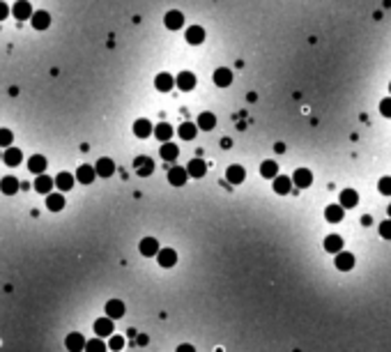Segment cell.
<instances>
[{"mask_svg": "<svg viewBox=\"0 0 391 352\" xmlns=\"http://www.w3.org/2000/svg\"><path fill=\"white\" fill-rule=\"evenodd\" d=\"M152 129L154 127L150 125V120H145V118H140V120L133 122V133H136L138 138H147V136L152 133Z\"/></svg>", "mask_w": 391, "mask_h": 352, "instance_id": "44dd1931", "label": "cell"}, {"mask_svg": "<svg viewBox=\"0 0 391 352\" xmlns=\"http://www.w3.org/2000/svg\"><path fill=\"white\" fill-rule=\"evenodd\" d=\"M292 189V179L290 177H285V175H276L274 177V191L281 193V196H288Z\"/></svg>", "mask_w": 391, "mask_h": 352, "instance_id": "d4e9b609", "label": "cell"}, {"mask_svg": "<svg viewBox=\"0 0 391 352\" xmlns=\"http://www.w3.org/2000/svg\"><path fill=\"white\" fill-rule=\"evenodd\" d=\"M325 219L329 223H338V221H343V207L341 205H329L325 210Z\"/></svg>", "mask_w": 391, "mask_h": 352, "instance_id": "d590c367", "label": "cell"}, {"mask_svg": "<svg viewBox=\"0 0 391 352\" xmlns=\"http://www.w3.org/2000/svg\"><path fill=\"white\" fill-rule=\"evenodd\" d=\"M28 171L35 175H42L46 171V159H44L42 154H33V157L28 159Z\"/></svg>", "mask_w": 391, "mask_h": 352, "instance_id": "d6986e66", "label": "cell"}, {"mask_svg": "<svg viewBox=\"0 0 391 352\" xmlns=\"http://www.w3.org/2000/svg\"><path fill=\"white\" fill-rule=\"evenodd\" d=\"M186 177H189V173H186V168H182V166H173L171 171H168V182H171L173 186L186 184Z\"/></svg>", "mask_w": 391, "mask_h": 352, "instance_id": "5b68a950", "label": "cell"}, {"mask_svg": "<svg viewBox=\"0 0 391 352\" xmlns=\"http://www.w3.org/2000/svg\"><path fill=\"white\" fill-rule=\"evenodd\" d=\"M175 86L182 90V92H189V90H193L196 88V76H193L191 72H182L177 74V79H175Z\"/></svg>", "mask_w": 391, "mask_h": 352, "instance_id": "8992f818", "label": "cell"}, {"mask_svg": "<svg viewBox=\"0 0 391 352\" xmlns=\"http://www.w3.org/2000/svg\"><path fill=\"white\" fill-rule=\"evenodd\" d=\"M152 133L161 140V143H171V138H173V127L168 125V122H159V125H157V127L152 129Z\"/></svg>", "mask_w": 391, "mask_h": 352, "instance_id": "ffe728a7", "label": "cell"}, {"mask_svg": "<svg viewBox=\"0 0 391 352\" xmlns=\"http://www.w3.org/2000/svg\"><path fill=\"white\" fill-rule=\"evenodd\" d=\"M389 217H391V205H389Z\"/></svg>", "mask_w": 391, "mask_h": 352, "instance_id": "7dc6e473", "label": "cell"}, {"mask_svg": "<svg viewBox=\"0 0 391 352\" xmlns=\"http://www.w3.org/2000/svg\"><path fill=\"white\" fill-rule=\"evenodd\" d=\"M94 173H97V177H111V175L115 173V164H113V159L101 157V159L94 164Z\"/></svg>", "mask_w": 391, "mask_h": 352, "instance_id": "7a4b0ae2", "label": "cell"}, {"mask_svg": "<svg viewBox=\"0 0 391 352\" xmlns=\"http://www.w3.org/2000/svg\"><path fill=\"white\" fill-rule=\"evenodd\" d=\"M198 127L203 129V132H212L214 127H217V118H214V113H210V111L200 113L198 115Z\"/></svg>", "mask_w": 391, "mask_h": 352, "instance_id": "4dcf8cb0", "label": "cell"}, {"mask_svg": "<svg viewBox=\"0 0 391 352\" xmlns=\"http://www.w3.org/2000/svg\"><path fill=\"white\" fill-rule=\"evenodd\" d=\"M122 346H125V339H122V336H113V334H111L108 348H111V350H122Z\"/></svg>", "mask_w": 391, "mask_h": 352, "instance_id": "ab89813d", "label": "cell"}, {"mask_svg": "<svg viewBox=\"0 0 391 352\" xmlns=\"http://www.w3.org/2000/svg\"><path fill=\"white\" fill-rule=\"evenodd\" d=\"M186 42L193 44V46H196V44H203V42H205V30H203L200 26L186 28Z\"/></svg>", "mask_w": 391, "mask_h": 352, "instance_id": "603a6c76", "label": "cell"}, {"mask_svg": "<svg viewBox=\"0 0 391 352\" xmlns=\"http://www.w3.org/2000/svg\"><path fill=\"white\" fill-rule=\"evenodd\" d=\"M46 207L51 212H60V210L65 207V196H60V193H46Z\"/></svg>", "mask_w": 391, "mask_h": 352, "instance_id": "d6a6232c", "label": "cell"}, {"mask_svg": "<svg viewBox=\"0 0 391 352\" xmlns=\"http://www.w3.org/2000/svg\"><path fill=\"white\" fill-rule=\"evenodd\" d=\"M113 320L108 318H99V320H94V325H92V329H94V334H97V336H101V339H104V336H111L113 334Z\"/></svg>", "mask_w": 391, "mask_h": 352, "instance_id": "277c9868", "label": "cell"}, {"mask_svg": "<svg viewBox=\"0 0 391 352\" xmlns=\"http://www.w3.org/2000/svg\"><path fill=\"white\" fill-rule=\"evenodd\" d=\"M51 189H53V177H48V175H37V179H35V191L40 193H51Z\"/></svg>", "mask_w": 391, "mask_h": 352, "instance_id": "83f0119b", "label": "cell"}, {"mask_svg": "<svg viewBox=\"0 0 391 352\" xmlns=\"http://www.w3.org/2000/svg\"><path fill=\"white\" fill-rule=\"evenodd\" d=\"M133 168H136V173H138L140 177H147V175H152L154 164H152V159H147V157H138V159L133 161Z\"/></svg>", "mask_w": 391, "mask_h": 352, "instance_id": "ac0fdd59", "label": "cell"}, {"mask_svg": "<svg viewBox=\"0 0 391 352\" xmlns=\"http://www.w3.org/2000/svg\"><path fill=\"white\" fill-rule=\"evenodd\" d=\"M164 23H166L168 30H179V28L184 26V14L179 12V9H171V12L166 14Z\"/></svg>", "mask_w": 391, "mask_h": 352, "instance_id": "3957f363", "label": "cell"}, {"mask_svg": "<svg viewBox=\"0 0 391 352\" xmlns=\"http://www.w3.org/2000/svg\"><path fill=\"white\" fill-rule=\"evenodd\" d=\"M161 159H166V161H175L179 157V147L175 145V143H161Z\"/></svg>", "mask_w": 391, "mask_h": 352, "instance_id": "4316f807", "label": "cell"}, {"mask_svg": "<svg viewBox=\"0 0 391 352\" xmlns=\"http://www.w3.org/2000/svg\"><path fill=\"white\" fill-rule=\"evenodd\" d=\"M53 186H58L60 191H69L74 186V175L72 173H60L58 177L53 179Z\"/></svg>", "mask_w": 391, "mask_h": 352, "instance_id": "836d02e7", "label": "cell"}, {"mask_svg": "<svg viewBox=\"0 0 391 352\" xmlns=\"http://www.w3.org/2000/svg\"><path fill=\"white\" fill-rule=\"evenodd\" d=\"M14 140V133L9 129H0V147H9Z\"/></svg>", "mask_w": 391, "mask_h": 352, "instance_id": "74e56055", "label": "cell"}, {"mask_svg": "<svg viewBox=\"0 0 391 352\" xmlns=\"http://www.w3.org/2000/svg\"><path fill=\"white\" fill-rule=\"evenodd\" d=\"M9 12H12L19 21H26V19H30V16H33V7H30V2H26V0H19V2H16V5H14Z\"/></svg>", "mask_w": 391, "mask_h": 352, "instance_id": "4fadbf2b", "label": "cell"}, {"mask_svg": "<svg viewBox=\"0 0 391 352\" xmlns=\"http://www.w3.org/2000/svg\"><path fill=\"white\" fill-rule=\"evenodd\" d=\"M380 235H382L385 239H391V219L380 223Z\"/></svg>", "mask_w": 391, "mask_h": 352, "instance_id": "b9f144b4", "label": "cell"}, {"mask_svg": "<svg viewBox=\"0 0 391 352\" xmlns=\"http://www.w3.org/2000/svg\"><path fill=\"white\" fill-rule=\"evenodd\" d=\"M21 159H23V154H21V150H19V147H12V145L7 147L5 154H2V161H5L7 166H19Z\"/></svg>", "mask_w": 391, "mask_h": 352, "instance_id": "cb8c5ba5", "label": "cell"}, {"mask_svg": "<svg viewBox=\"0 0 391 352\" xmlns=\"http://www.w3.org/2000/svg\"><path fill=\"white\" fill-rule=\"evenodd\" d=\"M94 175H97L94 173V166H87V164H83V166L76 171V179H79L81 184H90L94 179Z\"/></svg>", "mask_w": 391, "mask_h": 352, "instance_id": "f1b7e54d", "label": "cell"}, {"mask_svg": "<svg viewBox=\"0 0 391 352\" xmlns=\"http://www.w3.org/2000/svg\"><path fill=\"white\" fill-rule=\"evenodd\" d=\"M65 346L69 352H81V350H86V339H83V334L74 332L65 339Z\"/></svg>", "mask_w": 391, "mask_h": 352, "instance_id": "ba28073f", "label": "cell"}, {"mask_svg": "<svg viewBox=\"0 0 391 352\" xmlns=\"http://www.w3.org/2000/svg\"><path fill=\"white\" fill-rule=\"evenodd\" d=\"M7 16H9V7H7L5 2H0V21L7 19Z\"/></svg>", "mask_w": 391, "mask_h": 352, "instance_id": "7bdbcfd3", "label": "cell"}, {"mask_svg": "<svg viewBox=\"0 0 391 352\" xmlns=\"http://www.w3.org/2000/svg\"><path fill=\"white\" fill-rule=\"evenodd\" d=\"M359 203V196L354 189H345V191H341V207L343 210H350V207H354Z\"/></svg>", "mask_w": 391, "mask_h": 352, "instance_id": "484cf974", "label": "cell"}, {"mask_svg": "<svg viewBox=\"0 0 391 352\" xmlns=\"http://www.w3.org/2000/svg\"><path fill=\"white\" fill-rule=\"evenodd\" d=\"M177 352H193V348H191V346H179Z\"/></svg>", "mask_w": 391, "mask_h": 352, "instance_id": "ee69618b", "label": "cell"}, {"mask_svg": "<svg viewBox=\"0 0 391 352\" xmlns=\"http://www.w3.org/2000/svg\"><path fill=\"white\" fill-rule=\"evenodd\" d=\"M214 86H219V88H228L232 83V72L228 69V67H219L217 72H214Z\"/></svg>", "mask_w": 391, "mask_h": 352, "instance_id": "9a60e30c", "label": "cell"}, {"mask_svg": "<svg viewBox=\"0 0 391 352\" xmlns=\"http://www.w3.org/2000/svg\"><path fill=\"white\" fill-rule=\"evenodd\" d=\"M389 90H391V86H389Z\"/></svg>", "mask_w": 391, "mask_h": 352, "instance_id": "681fc988", "label": "cell"}, {"mask_svg": "<svg viewBox=\"0 0 391 352\" xmlns=\"http://www.w3.org/2000/svg\"><path fill=\"white\" fill-rule=\"evenodd\" d=\"M336 269H341V272H350L352 267H354V256L348 251H338L336 253Z\"/></svg>", "mask_w": 391, "mask_h": 352, "instance_id": "52a82bcc", "label": "cell"}, {"mask_svg": "<svg viewBox=\"0 0 391 352\" xmlns=\"http://www.w3.org/2000/svg\"><path fill=\"white\" fill-rule=\"evenodd\" d=\"M221 145H223V147H230V138H221Z\"/></svg>", "mask_w": 391, "mask_h": 352, "instance_id": "bcb514c9", "label": "cell"}, {"mask_svg": "<svg viewBox=\"0 0 391 352\" xmlns=\"http://www.w3.org/2000/svg\"><path fill=\"white\" fill-rule=\"evenodd\" d=\"M380 113L385 115V118H391V97L380 101Z\"/></svg>", "mask_w": 391, "mask_h": 352, "instance_id": "60d3db41", "label": "cell"}, {"mask_svg": "<svg viewBox=\"0 0 391 352\" xmlns=\"http://www.w3.org/2000/svg\"><path fill=\"white\" fill-rule=\"evenodd\" d=\"M0 159H2V154H0Z\"/></svg>", "mask_w": 391, "mask_h": 352, "instance_id": "c3c4849f", "label": "cell"}, {"mask_svg": "<svg viewBox=\"0 0 391 352\" xmlns=\"http://www.w3.org/2000/svg\"><path fill=\"white\" fill-rule=\"evenodd\" d=\"M154 88H157L159 92H168V90L175 88V79H173L168 72H161V74H157V79H154Z\"/></svg>", "mask_w": 391, "mask_h": 352, "instance_id": "9c48e42d", "label": "cell"}, {"mask_svg": "<svg viewBox=\"0 0 391 352\" xmlns=\"http://www.w3.org/2000/svg\"><path fill=\"white\" fill-rule=\"evenodd\" d=\"M106 315L111 320L122 318V315H125V304H122L120 299H111V302L106 304Z\"/></svg>", "mask_w": 391, "mask_h": 352, "instance_id": "7402d4cb", "label": "cell"}, {"mask_svg": "<svg viewBox=\"0 0 391 352\" xmlns=\"http://www.w3.org/2000/svg\"><path fill=\"white\" fill-rule=\"evenodd\" d=\"M138 251L143 253L145 258H152V256H157V251H159V242H157L154 237H145V239H140Z\"/></svg>", "mask_w": 391, "mask_h": 352, "instance_id": "5bb4252c", "label": "cell"}, {"mask_svg": "<svg viewBox=\"0 0 391 352\" xmlns=\"http://www.w3.org/2000/svg\"><path fill=\"white\" fill-rule=\"evenodd\" d=\"M260 175L267 179H274L279 175V166H276V161H262L260 164Z\"/></svg>", "mask_w": 391, "mask_h": 352, "instance_id": "e575fe53", "label": "cell"}, {"mask_svg": "<svg viewBox=\"0 0 391 352\" xmlns=\"http://www.w3.org/2000/svg\"><path fill=\"white\" fill-rule=\"evenodd\" d=\"M244 177H246V171L242 166H237V164L228 166V171H225V179H228L230 184H242Z\"/></svg>", "mask_w": 391, "mask_h": 352, "instance_id": "8fae6325", "label": "cell"}, {"mask_svg": "<svg viewBox=\"0 0 391 352\" xmlns=\"http://www.w3.org/2000/svg\"><path fill=\"white\" fill-rule=\"evenodd\" d=\"M30 21H33L35 30H46V28L51 26V16H48V12H44V9H40V12H33Z\"/></svg>", "mask_w": 391, "mask_h": 352, "instance_id": "e0dca14e", "label": "cell"}, {"mask_svg": "<svg viewBox=\"0 0 391 352\" xmlns=\"http://www.w3.org/2000/svg\"><path fill=\"white\" fill-rule=\"evenodd\" d=\"M186 173H189V177H205L207 173V166L203 159H191L189 164H186Z\"/></svg>", "mask_w": 391, "mask_h": 352, "instance_id": "2e32d148", "label": "cell"}, {"mask_svg": "<svg viewBox=\"0 0 391 352\" xmlns=\"http://www.w3.org/2000/svg\"><path fill=\"white\" fill-rule=\"evenodd\" d=\"M274 150H276V152H283L285 145H283V143H276V145H274Z\"/></svg>", "mask_w": 391, "mask_h": 352, "instance_id": "f6af8a7d", "label": "cell"}, {"mask_svg": "<svg viewBox=\"0 0 391 352\" xmlns=\"http://www.w3.org/2000/svg\"><path fill=\"white\" fill-rule=\"evenodd\" d=\"M325 251H329V253L343 251V237H341V235H329V237H325Z\"/></svg>", "mask_w": 391, "mask_h": 352, "instance_id": "f546056e", "label": "cell"}, {"mask_svg": "<svg viewBox=\"0 0 391 352\" xmlns=\"http://www.w3.org/2000/svg\"><path fill=\"white\" fill-rule=\"evenodd\" d=\"M378 189H380V193H385V196H391V177H380Z\"/></svg>", "mask_w": 391, "mask_h": 352, "instance_id": "f35d334b", "label": "cell"}, {"mask_svg": "<svg viewBox=\"0 0 391 352\" xmlns=\"http://www.w3.org/2000/svg\"><path fill=\"white\" fill-rule=\"evenodd\" d=\"M179 133V138H184V140H193L196 138V133H198V127L193 125V122H182L177 129Z\"/></svg>", "mask_w": 391, "mask_h": 352, "instance_id": "1f68e13d", "label": "cell"}, {"mask_svg": "<svg viewBox=\"0 0 391 352\" xmlns=\"http://www.w3.org/2000/svg\"><path fill=\"white\" fill-rule=\"evenodd\" d=\"M19 189H21V182H19V177H14V175H7V177H2V182H0V191L5 193V196H14Z\"/></svg>", "mask_w": 391, "mask_h": 352, "instance_id": "7c38bea8", "label": "cell"}, {"mask_svg": "<svg viewBox=\"0 0 391 352\" xmlns=\"http://www.w3.org/2000/svg\"><path fill=\"white\" fill-rule=\"evenodd\" d=\"M86 350H87V352H106L108 346L104 343V341H101V336H99V339L86 341Z\"/></svg>", "mask_w": 391, "mask_h": 352, "instance_id": "8d00e7d4", "label": "cell"}, {"mask_svg": "<svg viewBox=\"0 0 391 352\" xmlns=\"http://www.w3.org/2000/svg\"><path fill=\"white\" fill-rule=\"evenodd\" d=\"M157 260H159L161 267H173L175 263H177V253H175V249H159L157 251Z\"/></svg>", "mask_w": 391, "mask_h": 352, "instance_id": "30bf717a", "label": "cell"}, {"mask_svg": "<svg viewBox=\"0 0 391 352\" xmlns=\"http://www.w3.org/2000/svg\"><path fill=\"white\" fill-rule=\"evenodd\" d=\"M292 182L297 184V189H306V186L313 184V173L308 171V168H297L295 171V175H292Z\"/></svg>", "mask_w": 391, "mask_h": 352, "instance_id": "6da1fadb", "label": "cell"}]
</instances>
